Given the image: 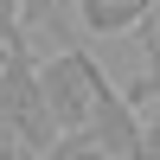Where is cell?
<instances>
[{
	"label": "cell",
	"instance_id": "obj_1",
	"mask_svg": "<svg viewBox=\"0 0 160 160\" xmlns=\"http://www.w3.org/2000/svg\"><path fill=\"white\" fill-rule=\"evenodd\" d=\"M38 83H45V102H51V115H58V128L77 135V128H90V115L102 109V96L115 90V77L102 71L83 45H64L58 58L38 64Z\"/></svg>",
	"mask_w": 160,
	"mask_h": 160
},
{
	"label": "cell",
	"instance_id": "obj_3",
	"mask_svg": "<svg viewBox=\"0 0 160 160\" xmlns=\"http://www.w3.org/2000/svg\"><path fill=\"white\" fill-rule=\"evenodd\" d=\"M19 13H26V38H32L38 26H64V19H58L64 0H19Z\"/></svg>",
	"mask_w": 160,
	"mask_h": 160
},
{
	"label": "cell",
	"instance_id": "obj_4",
	"mask_svg": "<svg viewBox=\"0 0 160 160\" xmlns=\"http://www.w3.org/2000/svg\"><path fill=\"white\" fill-rule=\"evenodd\" d=\"M0 45H26V13H19V0H0Z\"/></svg>",
	"mask_w": 160,
	"mask_h": 160
},
{
	"label": "cell",
	"instance_id": "obj_6",
	"mask_svg": "<svg viewBox=\"0 0 160 160\" xmlns=\"http://www.w3.org/2000/svg\"><path fill=\"white\" fill-rule=\"evenodd\" d=\"M154 64H160V45H154Z\"/></svg>",
	"mask_w": 160,
	"mask_h": 160
},
{
	"label": "cell",
	"instance_id": "obj_5",
	"mask_svg": "<svg viewBox=\"0 0 160 160\" xmlns=\"http://www.w3.org/2000/svg\"><path fill=\"white\" fill-rule=\"evenodd\" d=\"M128 96H135V109H141V102H160V64H154V71H141L135 83H128Z\"/></svg>",
	"mask_w": 160,
	"mask_h": 160
},
{
	"label": "cell",
	"instance_id": "obj_2",
	"mask_svg": "<svg viewBox=\"0 0 160 160\" xmlns=\"http://www.w3.org/2000/svg\"><path fill=\"white\" fill-rule=\"evenodd\" d=\"M71 13L90 38H115V32H148L160 0H71Z\"/></svg>",
	"mask_w": 160,
	"mask_h": 160
}]
</instances>
